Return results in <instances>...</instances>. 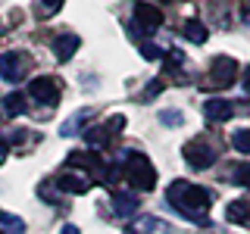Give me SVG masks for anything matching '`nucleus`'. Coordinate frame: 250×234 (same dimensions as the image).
<instances>
[{"label":"nucleus","mask_w":250,"mask_h":234,"mask_svg":"<svg viewBox=\"0 0 250 234\" xmlns=\"http://www.w3.org/2000/svg\"><path fill=\"white\" fill-rule=\"evenodd\" d=\"M135 209H138V200L131 194H113V213L119 218H131Z\"/></svg>","instance_id":"f8f14e48"},{"label":"nucleus","mask_w":250,"mask_h":234,"mask_svg":"<svg viewBox=\"0 0 250 234\" xmlns=\"http://www.w3.org/2000/svg\"><path fill=\"white\" fill-rule=\"evenodd\" d=\"M163 91V81H160V78H156V81H150V84H147V88H144V100H153L156 97V94H160Z\"/></svg>","instance_id":"5701e85b"},{"label":"nucleus","mask_w":250,"mask_h":234,"mask_svg":"<svg viewBox=\"0 0 250 234\" xmlns=\"http://www.w3.org/2000/svg\"><path fill=\"white\" fill-rule=\"evenodd\" d=\"M84 119H91V109H82V113H75V116H72V122L62 125V135H75L78 125H84Z\"/></svg>","instance_id":"aec40b11"},{"label":"nucleus","mask_w":250,"mask_h":234,"mask_svg":"<svg viewBox=\"0 0 250 234\" xmlns=\"http://www.w3.org/2000/svg\"><path fill=\"white\" fill-rule=\"evenodd\" d=\"M241 84H244V91L250 94V66L244 69V78H241Z\"/></svg>","instance_id":"bb28decb"},{"label":"nucleus","mask_w":250,"mask_h":234,"mask_svg":"<svg viewBox=\"0 0 250 234\" xmlns=\"http://www.w3.org/2000/svg\"><path fill=\"white\" fill-rule=\"evenodd\" d=\"M28 94H31V100H38L44 106H57L60 97H62V84L53 75H38V78H31Z\"/></svg>","instance_id":"7ed1b4c3"},{"label":"nucleus","mask_w":250,"mask_h":234,"mask_svg":"<svg viewBox=\"0 0 250 234\" xmlns=\"http://www.w3.org/2000/svg\"><path fill=\"white\" fill-rule=\"evenodd\" d=\"M182 31H185V38L191 44H207V25H203L200 19H188Z\"/></svg>","instance_id":"2eb2a0df"},{"label":"nucleus","mask_w":250,"mask_h":234,"mask_svg":"<svg viewBox=\"0 0 250 234\" xmlns=\"http://www.w3.org/2000/svg\"><path fill=\"white\" fill-rule=\"evenodd\" d=\"M57 187L66 194H88L91 191V181L84 175H75V172H66V175L57 178Z\"/></svg>","instance_id":"9b49d317"},{"label":"nucleus","mask_w":250,"mask_h":234,"mask_svg":"<svg viewBox=\"0 0 250 234\" xmlns=\"http://www.w3.org/2000/svg\"><path fill=\"white\" fill-rule=\"evenodd\" d=\"M182 156H185V162L191 169H197V172H203V169H209L216 162V150L207 144L203 137H194V140H188V144L182 147Z\"/></svg>","instance_id":"20e7f679"},{"label":"nucleus","mask_w":250,"mask_h":234,"mask_svg":"<svg viewBox=\"0 0 250 234\" xmlns=\"http://www.w3.org/2000/svg\"><path fill=\"white\" fill-rule=\"evenodd\" d=\"M41 3H44V10H47V13H57L60 6L66 3V0H41Z\"/></svg>","instance_id":"393cba45"},{"label":"nucleus","mask_w":250,"mask_h":234,"mask_svg":"<svg viewBox=\"0 0 250 234\" xmlns=\"http://www.w3.org/2000/svg\"><path fill=\"white\" fill-rule=\"evenodd\" d=\"M166 200H169L172 209H178V213L188 215L191 222L203 225L207 222V209H209V203H213V194L200 184H191V181H182V178H178V181L169 184Z\"/></svg>","instance_id":"f257e3e1"},{"label":"nucleus","mask_w":250,"mask_h":234,"mask_svg":"<svg viewBox=\"0 0 250 234\" xmlns=\"http://www.w3.org/2000/svg\"><path fill=\"white\" fill-rule=\"evenodd\" d=\"M25 94H19V91H13V94H6V116H22L25 113Z\"/></svg>","instance_id":"a211bd4d"},{"label":"nucleus","mask_w":250,"mask_h":234,"mask_svg":"<svg viewBox=\"0 0 250 234\" xmlns=\"http://www.w3.org/2000/svg\"><path fill=\"white\" fill-rule=\"evenodd\" d=\"M78 47H82V38L78 35H60V38H53L50 50H53V57H57V62H69L78 53Z\"/></svg>","instance_id":"1a4fd4ad"},{"label":"nucleus","mask_w":250,"mask_h":234,"mask_svg":"<svg viewBox=\"0 0 250 234\" xmlns=\"http://www.w3.org/2000/svg\"><path fill=\"white\" fill-rule=\"evenodd\" d=\"M203 116H207L209 122H229L234 116V103H229V100H222V97H213V100L203 103Z\"/></svg>","instance_id":"9d476101"},{"label":"nucleus","mask_w":250,"mask_h":234,"mask_svg":"<svg viewBox=\"0 0 250 234\" xmlns=\"http://www.w3.org/2000/svg\"><path fill=\"white\" fill-rule=\"evenodd\" d=\"M231 147L238 153H250V128H238L231 135Z\"/></svg>","instance_id":"6ab92c4d"},{"label":"nucleus","mask_w":250,"mask_h":234,"mask_svg":"<svg viewBox=\"0 0 250 234\" xmlns=\"http://www.w3.org/2000/svg\"><path fill=\"white\" fill-rule=\"evenodd\" d=\"M6 153H10V147H6V140H0V166L6 162Z\"/></svg>","instance_id":"a878e982"},{"label":"nucleus","mask_w":250,"mask_h":234,"mask_svg":"<svg viewBox=\"0 0 250 234\" xmlns=\"http://www.w3.org/2000/svg\"><path fill=\"white\" fill-rule=\"evenodd\" d=\"M234 78H238V62L231 57H216L209 66V84L213 88H231Z\"/></svg>","instance_id":"0eeeda50"},{"label":"nucleus","mask_w":250,"mask_h":234,"mask_svg":"<svg viewBox=\"0 0 250 234\" xmlns=\"http://www.w3.org/2000/svg\"><path fill=\"white\" fill-rule=\"evenodd\" d=\"M234 181H238L241 187H250V162H247V166H238V169H234Z\"/></svg>","instance_id":"4be33fe9"},{"label":"nucleus","mask_w":250,"mask_h":234,"mask_svg":"<svg viewBox=\"0 0 250 234\" xmlns=\"http://www.w3.org/2000/svg\"><path fill=\"white\" fill-rule=\"evenodd\" d=\"M169 228L163 222H156V218H150V215H144V218H138L135 225H131V231L128 234H166Z\"/></svg>","instance_id":"4468645a"},{"label":"nucleus","mask_w":250,"mask_h":234,"mask_svg":"<svg viewBox=\"0 0 250 234\" xmlns=\"http://www.w3.org/2000/svg\"><path fill=\"white\" fill-rule=\"evenodd\" d=\"M225 218L234 222V225H250V206L244 200H234V203L225 206Z\"/></svg>","instance_id":"ddd939ff"},{"label":"nucleus","mask_w":250,"mask_h":234,"mask_svg":"<svg viewBox=\"0 0 250 234\" xmlns=\"http://www.w3.org/2000/svg\"><path fill=\"white\" fill-rule=\"evenodd\" d=\"M160 119H163V125L175 128V125H182V113H178V109H163V113H160Z\"/></svg>","instance_id":"412c9836"},{"label":"nucleus","mask_w":250,"mask_h":234,"mask_svg":"<svg viewBox=\"0 0 250 234\" xmlns=\"http://www.w3.org/2000/svg\"><path fill=\"white\" fill-rule=\"evenodd\" d=\"M131 16H135V28L144 31V35H153V31L163 25V13L156 10L153 3H144V0H138V3H135Z\"/></svg>","instance_id":"6e6552de"},{"label":"nucleus","mask_w":250,"mask_h":234,"mask_svg":"<svg viewBox=\"0 0 250 234\" xmlns=\"http://www.w3.org/2000/svg\"><path fill=\"white\" fill-rule=\"evenodd\" d=\"M25 72H28V57H25V53L10 50V53H3V57H0V78H3V81L16 84V81H22V78H25Z\"/></svg>","instance_id":"423d86ee"},{"label":"nucleus","mask_w":250,"mask_h":234,"mask_svg":"<svg viewBox=\"0 0 250 234\" xmlns=\"http://www.w3.org/2000/svg\"><path fill=\"white\" fill-rule=\"evenodd\" d=\"M60 234H82V231H78L75 225H62V228H60Z\"/></svg>","instance_id":"cd10ccee"},{"label":"nucleus","mask_w":250,"mask_h":234,"mask_svg":"<svg viewBox=\"0 0 250 234\" xmlns=\"http://www.w3.org/2000/svg\"><path fill=\"white\" fill-rule=\"evenodd\" d=\"M125 169L122 172V178H128V184L135 187V191H153L156 187V169H153V162L147 159L144 153H125Z\"/></svg>","instance_id":"f03ea898"},{"label":"nucleus","mask_w":250,"mask_h":234,"mask_svg":"<svg viewBox=\"0 0 250 234\" xmlns=\"http://www.w3.org/2000/svg\"><path fill=\"white\" fill-rule=\"evenodd\" d=\"M141 53H144L147 59H160V57H163V53L156 50V47H150V44H141Z\"/></svg>","instance_id":"b1692460"},{"label":"nucleus","mask_w":250,"mask_h":234,"mask_svg":"<svg viewBox=\"0 0 250 234\" xmlns=\"http://www.w3.org/2000/svg\"><path fill=\"white\" fill-rule=\"evenodd\" d=\"M0 231L3 234H25V222L13 213H0Z\"/></svg>","instance_id":"f3484780"},{"label":"nucleus","mask_w":250,"mask_h":234,"mask_svg":"<svg viewBox=\"0 0 250 234\" xmlns=\"http://www.w3.org/2000/svg\"><path fill=\"white\" fill-rule=\"evenodd\" d=\"M66 162H69V166H91V169H104V159H100L97 153H88V150H84V153H82V150H75Z\"/></svg>","instance_id":"dca6fc26"},{"label":"nucleus","mask_w":250,"mask_h":234,"mask_svg":"<svg viewBox=\"0 0 250 234\" xmlns=\"http://www.w3.org/2000/svg\"><path fill=\"white\" fill-rule=\"evenodd\" d=\"M122 128H125V119H122V116H109V122H104V125H97V128H88V131H84V144H91V147H106Z\"/></svg>","instance_id":"39448f33"}]
</instances>
